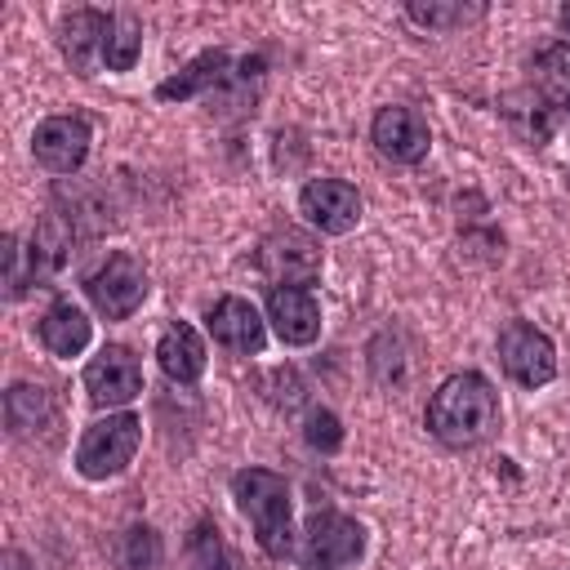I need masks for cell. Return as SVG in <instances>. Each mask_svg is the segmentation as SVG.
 <instances>
[{
    "mask_svg": "<svg viewBox=\"0 0 570 570\" xmlns=\"http://www.w3.org/2000/svg\"><path fill=\"white\" fill-rule=\"evenodd\" d=\"M423 423L428 432L450 445V450H472V445H485L494 432H499V392L485 374L476 370H463V374H450L432 396H428V410H423Z\"/></svg>",
    "mask_w": 570,
    "mask_h": 570,
    "instance_id": "cell-1",
    "label": "cell"
},
{
    "mask_svg": "<svg viewBox=\"0 0 570 570\" xmlns=\"http://www.w3.org/2000/svg\"><path fill=\"white\" fill-rule=\"evenodd\" d=\"M232 499L245 512V521L254 525V539L272 561L294 557V499H289V481L281 472H272V468L232 472Z\"/></svg>",
    "mask_w": 570,
    "mask_h": 570,
    "instance_id": "cell-2",
    "label": "cell"
},
{
    "mask_svg": "<svg viewBox=\"0 0 570 570\" xmlns=\"http://www.w3.org/2000/svg\"><path fill=\"white\" fill-rule=\"evenodd\" d=\"M365 557V525L347 512H312L298 530L294 561L303 570H356Z\"/></svg>",
    "mask_w": 570,
    "mask_h": 570,
    "instance_id": "cell-3",
    "label": "cell"
},
{
    "mask_svg": "<svg viewBox=\"0 0 570 570\" xmlns=\"http://www.w3.org/2000/svg\"><path fill=\"white\" fill-rule=\"evenodd\" d=\"M142 445V419L129 410H116L107 419H94L76 445V472L85 481H111L120 476Z\"/></svg>",
    "mask_w": 570,
    "mask_h": 570,
    "instance_id": "cell-4",
    "label": "cell"
},
{
    "mask_svg": "<svg viewBox=\"0 0 570 570\" xmlns=\"http://www.w3.org/2000/svg\"><path fill=\"white\" fill-rule=\"evenodd\" d=\"M147 267L129 254V249H116V254H107L89 276H85V294H89V303H94V312L102 316V321H125V316H134L138 307H142V298H147Z\"/></svg>",
    "mask_w": 570,
    "mask_h": 570,
    "instance_id": "cell-5",
    "label": "cell"
},
{
    "mask_svg": "<svg viewBox=\"0 0 570 570\" xmlns=\"http://www.w3.org/2000/svg\"><path fill=\"white\" fill-rule=\"evenodd\" d=\"M499 365L517 387H543L557 379V343L534 321H508L499 330Z\"/></svg>",
    "mask_w": 570,
    "mask_h": 570,
    "instance_id": "cell-6",
    "label": "cell"
},
{
    "mask_svg": "<svg viewBox=\"0 0 570 570\" xmlns=\"http://www.w3.org/2000/svg\"><path fill=\"white\" fill-rule=\"evenodd\" d=\"M85 392L98 410H125L142 396V365L125 343H102L98 356L85 361Z\"/></svg>",
    "mask_w": 570,
    "mask_h": 570,
    "instance_id": "cell-7",
    "label": "cell"
},
{
    "mask_svg": "<svg viewBox=\"0 0 570 570\" xmlns=\"http://www.w3.org/2000/svg\"><path fill=\"white\" fill-rule=\"evenodd\" d=\"M254 263H258V272H263L272 285H307V289H312V281L321 276V249H316V240H312L307 232H298V227L272 232V236L258 245Z\"/></svg>",
    "mask_w": 570,
    "mask_h": 570,
    "instance_id": "cell-8",
    "label": "cell"
},
{
    "mask_svg": "<svg viewBox=\"0 0 570 570\" xmlns=\"http://www.w3.org/2000/svg\"><path fill=\"white\" fill-rule=\"evenodd\" d=\"M370 142H374V151H379L383 160H392V165H419V160L428 156V147H432V129H428V120H423L419 107L392 102V107H379V111H374V120H370Z\"/></svg>",
    "mask_w": 570,
    "mask_h": 570,
    "instance_id": "cell-9",
    "label": "cell"
},
{
    "mask_svg": "<svg viewBox=\"0 0 570 570\" xmlns=\"http://www.w3.org/2000/svg\"><path fill=\"white\" fill-rule=\"evenodd\" d=\"M303 218L325 236H347L361 223V191L347 178H312L298 191Z\"/></svg>",
    "mask_w": 570,
    "mask_h": 570,
    "instance_id": "cell-10",
    "label": "cell"
},
{
    "mask_svg": "<svg viewBox=\"0 0 570 570\" xmlns=\"http://www.w3.org/2000/svg\"><path fill=\"white\" fill-rule=\"evenodd\" d=\"M89 142H94V134H89L85 116H49L31 134V156L49 174H76L89 156Z\"/></svg>",
    "mask_w": 570,
    "mask_h": 570,
    "instance_id": "cell-11",
    "label": "cell"
},
{
    "mask_svg": "<svg viewBox=\"0 0 570 570\" xmlns=\"http://www.w3.org/2000/svg\"><path fill=\"white\" fill-rule=\"evenodd\" d=\"M267 321L285 347H312L321 338V303L307 285H272L267 289Z\"/></svg>",
    "mask_w": 570,
    "mask_h": 570,
    "instance_id": "cell-12",
    "label": "cell"
},
{
    "mask_svg": "<svg viewBox=\"0 0 570 570\" xmlns=\"http://www.w3.org/2000/svg\"><path fill=\"white\" fill-rule=\"evenodd\" d=\"M205 325H209V338L236 356H258L267 347V321L258 316V307L240 294H227L218 298L209 312H205Z\"/></svg>",
    "mask_w": 570,
    "mask_h": 570,
    "instance_id": "cell-13",
    "label": "cell"
},
{
    "mask_svg": "<svg viewBox=\"0 0 570 570\" xmlns=\"http://www.w3.org/2000/svg\"><path fill=\"white\" fill-rule=\"evenodd\" d=\"M107 27H111V9H71L58 22V45H62V58L76 76H98L102 71Z\"/></svg>",
    "mask_w": 570,
    "mask_h": 570,
    "instance_id": "cell-14",
    "label": "cell"
},
{
    "mask_svg": "<svg viewBox=\"0 0 570 570\" xmlns=\"http://www.w3.org/2000/svg\"><path fill=\"white\" fill-rule=\"evenodd\" d=\"M205 361H209V352H205V338L196 334V325L169 321L165 334H160V343H156V365H160V374H165L169 383H178V387H191V383L205 374Z\"/></svg>",
    "mask_w": 570,
    "mask_h": 570,
    "instance_id": "cell-15",
    "label": "cell"
},
{
    "mask_svg": "<svg viewBox=\"0 0 570 570\" xmlns=\"http://www.w3.org/2000/svg\"><path fill=\"white\" fill-rule=\"evenodd\" d=\"M232 53L227 49H205V53H196L178 76H169V80H160L156 85V98L160 102H187V98H196V94H214V89H223V85H232Z\"/></svg>",
    "mask_w": 570,
    "mask_h": 570,
    "instance_id": "cell-16",
    "label": "cell"
},
{
    "mask_svg": "<svg viewBox=\"0 0 570 570\" xmlns=\"http://www.w3.org/2000/svg\"><path fill=\"white\" fill-rule=\"evenodd\" d=\"M36 334H40V343H45L49 356L71 361V356H80V352L89 347V338H94V321H89L71 298H58V303L40 316Z\"/></svg>",
    "mask_w": 570,
    "mask_h": 570,
    "instance_id": "cell-17",
    "label": "cell"
},
{
    "mask_svg": "<svg viewBox=\"0 0 570 570\" xmlns=\"http://www.w3.org/2000/svg\"><path fill=\"white\" fill-rule=\"evenodd\" d=\"M4 423H9L13 436H36V432L53 428L58 423L53 396L40 383H13L4 392Z\"/></svg>",
    "mask_w": 570,
    "mask_h": 570,
    "instance_id": "cell-18",
    "label": "cell"
},
{
    "mask_svg": "<svg viewBox=\"0 0 570 570\" xmlns=\"http://www.w3.org/2000/svg\"><path fill=\"white\" fill-rule=\"evenodd\" d=\"M27 258H31V281L58 276V272L67 267V258H71V227H67L58 214H45V218L36 223V232H31Z\"/></svg>",
    "mask_w": 570,
    "mask_h": 570,
    "instance_id": "cell-19",
    "label": "cell"
},
{
    "mask_svg": "<svg viewBox=\"0 0 570 570\" xmlns=\"http://www.w3.org/2000/svg\"><path fill=\"white\" fill-rule=\"evenodd\" d=\"M187 570H245V561L227 543V534L209 517H200L187 530Z\"/></svg>",
    "mask_w": 570,
    "mask_h": 570,
    "instance_id": "cell-20",
    "label": "cell"
},
{
    "mask_svg": "<svg viewBox=\"0 0 570 570\" xmlns=\"http://www.w3.org/2000/svg\"><path fill=\"white\" fill-rule=\"evenodd\" d=\"M534 80L561 111H570V40H552L534 53Z\"/></svg>",
    "mask_w": 570,
    "mask_h": 570,
    "instance_id": "cell-21",
    "label": "cell"
},
{
    "mask_svg": "<svg viewBox=\"0 0 570 570\" xmlns=\"http://www.w3.org/2000/svg\"><path fill=\"white\" fill-rule=\"evenodd\" d=\"M138 53H142V27L134 22V13L111 9V27H107V40H102V67L107 71H134Z\"/></svg>",
    "mask_w": 570,
    "mask_h": 570,
    "instance_id": "cell-22",
    "label": "cell"
},
{
    "mask_svg": "<svg viewBox=\"0 0 570 570\" xmlns=\"http://www.w3.org/2000/svg\"><path fill=\"white\" fill-rule=\"evenodd\" d=\"M485 13V4H441V0H410L405 4V18L410 22H419V27H428V31H454V27H463V22H472V18H481Z\"/></svg>",
    "mask_w": 570,
    "mask_h": 570,
    "instance_id": "cell-23",
    "label": "cell"
},
{
    "mask_svg": "<svg viewBox=\"0 0 570 570\" xmlns=\"http://www.w3.org/2000/svg\"><path fill=\"white\" fill-rule=\"evenodd\" d=\"M160 557H165V548L151 525H129L120 534V548H116L120 570H160Z\"/></svg>",
    "mask_w": 570,
    "mask_h": 570,
    "instance_id": "cell-24",
    "label": "cell"
},
{
    "mask_svg": "<svg viewBox=\"0 0 570 570\" xmlns=\"http://www.w3.org/2000/svg\"><path fill=\"white\" fill-rule=\"evenodd\" d=\"M303 441H307L312 450H321V454H334V450L343 445V423H338V414L325 410V405H316V410L307 414V423H303Z\"/></svg>",
    "mask_w": 570,
    "mask_h": 570,
    "instance_id": "cell-25",
    "label": "cell"
},
{
    "mask_svg": "<svg viewBox=\"0 0 570 570\" xmlns=\"http://www.w3.org/2000/svg\"><path fill=\"white\" fill-rule=\"evenodd\" d=\"M4 263H9V298H22L27 294V272H22V249H18V236H4Z\"/></svg>",
    "mask_w": 570,
    "mask_h": 570,
    "instance_id": "cell-26",
    "label": "cell"
},
{
    "mask_svg": "<svg viewBox=\"0 0 570 570\" xmlns=\"http://www.w3.org/2000/svg\"><path fill=\"white\" fill-rule=\"evenodd\" d=\"M4 570H27V557H22L18 548H9V552H4Z\"/></svg>",
    "mask_w": 570,
    "mask_h": 570,
    "instance_id": "cell-27",
    "label": "cell"
},
{
    "mask_svg": "<svg viewBox=\"0 0 570 570\" xmlns=\"http://www.w3.org/2000/svg\"><path fill=\"white\" fill-rule=\"evenodd\" d=\"M557 22H561V31H570V4L557 9Z\"/></svg>",
    "mask_w": 570,
    "mask_h": 570,
    "instance_id": "cell-28",
    "label": "cell"
}]
</instances>
